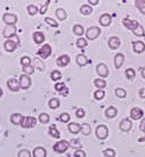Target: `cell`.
<instances>
[{
  "instance_id": "6da1fadb",
  "label": "cell",
  "mask_w": 145,
  "mask_h": 157,
  "mask_svg": "<svg viewBox=\"0 0 145 157\" xmlns=\"http://www.w3.org/2000/svg\"><path fill=\"white\" fill-rule=\"evenodd\" d=\"M101 33V30L97 27V26H92L89 27L88 30L86 31V37L88 38L89 40H95L99 37V34Z\"/></svg>"
},
{
  "instance_id": "7a4b0ae2",
  "label": "cell",
  "mask_w": 145,
  "mask_h": 157,
  "mask_svg": "<svg viewBox=\"0 0 145 157\" xmlns=\"http://www.w3.org/2000/svg\"><path fill=\"white\" fill-rule=\"evenodd\" d=\"M19 86L20 89H23V90H27L29 87L31 86V78H30V76H27V75H22L20 77H19Z\"/></svg>"
},
{
  "instance_id": "3957f363",
  "label": "cell",
  "mask_w": 145,
  "mask_h": 157,
  "mask_svg": "<svg viewBox=\"0 0 145 157\" xmlns=\"http://www.w3.org/2000/svg\"><path fill=\"white\" fill-rule=\"evenodd\" d=\"M36 123H37V119L32 116H27V117H23L22 119V123H20V125L23 126V128H33V126L36 125Z\"/></svg>"
},
{
  "instance_id": "277c9868",
  "label": "cell",
  "mask_w": 145,
  "mask_h": 157,
  "mask_svg": "<svg viewBox=\"0 0 145 157\" xmlns=\"http://www.w3.org/2000/svg\"><path fill=\"white\" fill-rule=\"evenodd\" d=\"M95 134H97V137L99 140L104 141V140H106V138L108 137V129H107L106 125H99L97 128Z\"/></svg>"
},
{
  "instance_id": "5b68a950",
  "label": "cell",
  "mask_w": 145,
  "mask_h": 157,
  "mask_svg": "<svg viewBox=\"0 0 145 157\" xmlns=\"http://www.w3.org/2000/svg\"><path fill=\"white\" fill-rule=\"evenodd\" d=\"M68 148H69V143H68V142L60 141L54 145V151H56V152H58V154H63V152L67 151Z\"/></svg>"
},
{
  "instance_id": "8992f818",
  "label": "cell",
  "mask_w": 145,
  "mask_h": 157,
  "mask_svg": "<svg viewBox=\"0 0 145 157\" xmlns=\"http://www.w3.org/2000/svg\"><path fill=\"white\" fill-rule=\"evenodd\" d=\"M51 46L49 45V44H44V46H42L39 48V51H38V55H39V57L42 58V59H47V58H49L50 57V55H51Z\"/></svg>"
},
{
  "instance_id": "52a82bcc",
  "label": "cell",
  "mask_w": 145,
  "mask_h": 157,
  "mask_svg": "<svg viewBox=\"0 0 145 157\" xmlns=\"http://www.w3.org/2000/svg\"><path fill=\"white\" fill-rule=\"evenodd\" d=\"M122 24H124V26H125L126 29L131 30L132 32L135 31L138 26H139V23H138V21H136V20H131V19H127V18L122 19Z\"/></svg>"
},
{
  "instance_id": "ba28073f",
  "label": "cell",
  "mask_w": 145,
  "mask_h": 157,
  "mask_svg": "<svg viewBox=\"0 0 145 157\" xmlns=\"http://www.w3.org/2000/svg\"><path fill=\"white\" fill-rule=\"evenodd\" d=\"M7 87L12 91V92H18L20 90L19 86V82L16 78H11L7 80Z\"/></svg>"
},
{
  "instance_id": "9c48e42d",
  "label": "cell",
  "mask_w": 145,
  "mask_h": 157,
  "mask_svg": "<svg viewBox=\"0 0 145 157\" xmlns=\"http://www.w3.org/2000/svg\"><path fill=\"white\" fill-rule=\"evenodd\" d=\"M2 20L6 23V25H14L18 21V18L16 14H12V13H5L2 17Z\"/></svg>"
},
{
  "instance_id": "30bf717a",
  "label": "cell",
  "mask_w": 145,
  "mask_h": 157,
  "mask_svg": "<svg viewBox=\"0 0 145 157\" xmlns=\"http://www.w3.org/2000/svg\"><path fill=\"white\" fill-rule=\"evenodd\" d=\"M97 75L100 76V78H106V77L108 76V69H107V66H106L105 64H102V63L97 64Z\"/></svg>"
},
{
  "instance_id": "8fae6325",
  "label": "cell",
  "mask_w": 145,
  "mask_h": 157,
  "mask_svg": "<svg viewBox=\"0 0 145 157\" xmlns=\"http://www.w3.org/2000/svg\"><path fill=\"white\" fill-rule=\"evenodd\" d=\"M130 116L132 119H135V121H138V119H140V118L144 116V112L142 109H139V108H133V109H131L130 111Z\"/></svg>"
},
{
  "instance_id": "7c38bea8",
  "label": "cell",
  "mask_w": 145,
  "mask_h": 157,
  "mask_svg": "<svg viewBox=\"0 0 145 157\" xmlns=\"http://www.w3.org/2000/svg\"><path fill=\"white\" fill-rule=\"evenodd\" d=\"M119 128H120V130L122 132H127V131L131 130V128H132V122L130 121L129 118H124L120 122Z\"/></svg>"
},
{
  "instance_id": "4fadbf2b",
  "label": "cell",
  "mask_w": 145,
  "mask_h": 157,
  "mask_svg": "<svg viewBox=\"0 0 145 157\" xmlns=\"http://www.w3.org/2000/svg\"><path fill=\"white\" fill-rule=\"evenodd\" d=\"M16 32L17 29L14 25H7L5 27V30H4V37L5 38H11V37H13L16 34Z\"/></svg>"
},
{
  "instance_id": "5bb4252c",
  "label": "cell",
  "mask_w": 145,
  "mask_h": 157,
  "mask_svg": "<svg viewBox=\"0 0 145 157\" xmlns=\"http://www.w3.org/2000/svg\"><path fill=\"white\" fill-rule=\"evenodd\" d=\"M17 46H18V44L12 39H7L4 43V48H5L7 52H13L17 48Z\"/></svg>"
},
{
  "instance_id": "9a60e30c",
  "label": "cell",
  "mask_w": 145,
  "mask_h": 157,
  "mask_svg": "<svg viewBox=\"0 0 145 157\" xmlns=\"http://www.w3.org/2000/svg\"><path fill=\"white\" fill-rule=\"evenodd\" d=\"M56 63L58 66H62V67H64V66H67L68 64L70 63V57L68 55H62L60 56L58 58H57Z\"/></svg>"
},
{
  "instance_id": "2e32d148",
  "label": "cell",
  "mask_w": 145,
  "mask_h": 157,
  "mask_svg": "<svg viewBox=\"0 0 145 157\" xmlns=\"http://www.w3.org/2000/svg\"><path fill=\"white\" fill-rule=\"evenodd\" d=\"M133 51L136 53H143L145 51V44L140 40L133 41Z\"/></svg>"
},
{
  "instance_id": "e0dca14e",
  "label": "cell",
  "mask_w": 145,
  "mask_h": 157,
  "mask_svg": "<svg viewBox=\"0 0 145 157\" xmlns=\"http://www.w3.org/2000/svg\"><path fill=\"white\" fill-rule=\"evenodd\" d=\"M125 62V56L122 53H117L114 57V65H115V69H120L122 66V64Z\"/></svg>"
},
{
  "instance_id": "ac0fdd59",
  "label": "cell",
  "mask_w": 145,
  "mask_h": 157,
  "mask_svg": "<svg viewBox=\"0 0 145 157\" xmlns=\"http://www.w3.org/2000/svg\"><path fill=\"white\" fill-rule=\"evenodd\" d=\"M99 23H100V25H101V26H110V25H111V23H112V18H111V16H110V14L105 13V14H102V16L100 17Z\"/></svg>"
},
{
  "instance_id": "d6986e66",
  "label": "cell",
  "mask_w": 145,
  "mask_h": 157,
  "mask_svg": "<svg viewBox=\"0 0 145 157\" xmlns=\"http://www.w3.org/2000/svg\"><path fill=\"white\" fill-rule=\"evenodd\" d=\"M108 46L111 47L112 50H117L118 47L120 46V39L118 37H111L108 39Z\"/></svg>"
},
{
  "instance_id": "ffe728a7",
  "label": "cell",
  "mask_w": 145,
  "mask_h": 157,
  "mask_svg": "<svg viewBox=\"0 0 145 157\" xmlns=\"http://www.w3.org/2000/svg\"><path fill=\"white\" fill-rule=\"evenodd\" d=\"M44 39H45V37H44V33L40 31H37L33 33V41L36 43V44H43L44 43Z\"/></svg>"
},
{
  "instance_id": "44dd1931",
  "label": "cell",
  "mask_w": 145,
  "mask_h": 157,
  "mask_svg": "<svg viewBox=\"0 0 145 157\" xmlns=\"http://www.w3.org/2000/svg\"><path fill=\"white\" fill-rule=\"evenodd\" d=\"M33 157H47V150L43 147H37L33 149Z\"/></svg>"
},
{
  "instance_id": "7402d4cb",
  "label": "cell",
  "mask_w": 145,
  "mask_h": 157,
  "mask_svg": "<svg viewBox=\"0 0 145 157\" xmlns=\"http://www.w3.org/2000/svg\"><path fill=\"white\" fill-rule=\"evenodd\" d=\"M88 58L85 55H77V57H76V63L79 66H86L88 64Z\"/></svg>"
},
{
  "instance_id": "603a6c76",
  "label": "cell",
  "mask_w": 145,
  "mask_h": 157,
  "mask_svg": "<svg viewBox=\"0 0 145 157\" xmlns=\"http://www.w3.org/2000/svg\"><path fill=\"white\" fill-rule=\"evenodd\" d=\"M105 115L107 118H114L117 115H118V110H117L114 106H110V108H107Z\"/></svg>"
},
{
  "instance_id": "cb8c5ba5",
  "label": "cell",
  "mask_w": 145,
  "mask_h": 157,
  "mask_svg": "<svg viewBox=\"0 0 145 157\" xmlns=\"http://www.w3.org/2000/svg\"><path fill=\"white\" fill-rule=\"evenodd\" d=\"M68 129H69V131H70L72 134H79L81 131V125L77 124V123H69Z\"/></svg>"
},
{
  "instance_id": "d4e9b609",
  "label": "cell",
  "mask_w": 145,
  "mask_h": 157,
  "mask_svg": "<svg viewBox=\"0 0 145 157\" xmlns=\"http://www.w3.org/2000/svg\"><path fill=\"white\" fill-rule=\"evenodd\" d=\"M94 85L97 87V90H104V89L106 87V85H107V83H106L105 79L97 78L95 80H94Z\"/></svg>"
},
{
  "instance_id": "484cf974",
  "label": "cell",
  "mask_w": 145,
  "mask_h": 157,
  "mask_svg": "<svg viewBox=\"0 0 145 157\" xmlns=\"http://www.w3.org/2000/svg\"><path fill=\"white\" fill-rule=\"evenodd\" d=\"M22 119H23V116H22L20 113H13V115L11 116V122H12L14 125H20Z\"/></svg>"
},
{
  "instance_id": "4316f807",
  "label": "cell",
  "mask_w": 145,
  "mask_h": 157,
  "mask_svg": "<svg viewBox=\"0 0 145 157\" xmlns=\"http://www.w3.org/2000/svg\"><path fill=\"white\" fill-rule=\"evenodd\" d=\"M72 32H74L76 36H79V37H82V36H83V33H85V29H83V26H82V25H79V24H76V25L72 27Z\"/></svg>"
},
{
  "instance_id": "83f0119b",
  "label": "cell",
  "mask_w": 145,
  "mask_h": 157,
  "mask_svg": "<svg viewBox=\"0 0 145 157\" xmlns=\"http://www.w3.org/2000/svg\"><path fill=\"white\" fill-rule=\"evenodd\" d=\"M80 12L83 16H89V14H92L93 8H92V6H89V5H82L80 7Z\"/></svg>"
},
{
  "instance_id": "f1b7e54d",
  "label": "cell",
  "mask_w": 145,
  "mask_h": 157,
  "mask_svg": "<svg viewBox=\"0 0 145 157\" xmlns=\"http://www.w3.org/2000/svg\"><path fill=\"white\" fill-rule=\"evenodd\" d=\"M49 134H50V136H52L54 138H57V140L61 137V135H60V132H58V130L56 129L55 125H51L49 128Z\"/></svg>"
},
{
  "instance_id": "f546056e",
  "label": "cell",
  "mask_w": 145,
  "mask_h": 157,
  "mask_svg": "<svg viewBox=\"0 0 145 157\" xmlns=\"http://www.w3.org/2000/svg\"><path fill=\"white\" fill-rule=\"evenodd\" d=\"M56 17L57 19H60V20H65L67 19V12L63 8H58L56 11Z\"/></svg>"
},
{
  "instance_id": "4dcf8cb0",
  "label": "cell",
  "mask_w": 145,
  "mask_h": 157,
  "mask_svg": "<svg viewBox=\"0 0 145 157\" xmlns=\"http://www.w3.org/2000/svg\"><path fill=\"white\" fill-rule=\"evenodd\" d=\"M81 131H82V134L85 135V136H88L92 132V128H90L88 123H85V124L81 125Z\"/></svg>"
},
{
  "instance_id": "1f68e13d",
  "label": "cell",
  "mask_w": 145,
  "mask_h": 157,
  "mask_svg": "<svg viewBox=\"0 0 145 157\" xmlns=\"http://www.w3.org/2000/svg\"><path fill=\"white\" fill-rule=\"evenodd\" d=\"M38 121H39L42 124H48L49 121H50V116H49L48 113L43 112V113H40V115H39V117H38Z\"/></svg>"
},
{
  "instance_id": "d6a6232c",
  "label": "cell",
  "mask_w": 145,
  "mask_h": 157,
  "mask_svg": "<svg viewBox=\"0 0 145 157\" xmlns=\"http://www.w3.org/2000/svg\"><path fill=\"white\" fill-rule=\"evenodd\" d=\"M135 5L137 6V8H139V11L145 16V0H136Z\"/></svg>"
},
{
  "instance_id": "836d02e7",
  "label": "cell",
  "mask_w": 145,
  "mask_h": 157,
  "mask_svg": "<svg viewBox=\"0 0 145 157\" xmlns=\"http://www.w3.org/2000/svg\"><path fill=\"white\" fill-rule=\"evenodd\" d=\"M49 106H50V109H58L60 108V101L57 99V98H52V99H50V102H49Z\"/></svg>"
},
{
  "instance_id": "e575fe53",
  "label": "cell",
  "mask_w": 145,
  "mask_h": 157,
  "mask_svg": "<svg viewBox=\"0 0 145 157\" xmlns=\"http://www.w3.org/2000/svg\"><path fill=\"white\" fill-rule=\"evenodd\" d=\"M125 76H126V78L129 79V80H133L135 79V76H136V72L133 69H127V70L125 71Z\"/></svg>"
},
{
  "instance_id": "d590c367",
  "label": "cell",
  "mask_w": 145,
  "mask_h": 157,
  "mask_svg": "<svg viewBox=\"0 0 145 157\" xmlns=\"http://www.w3.org/2000/svg\"><path fill=\"white\" fill-rule=\"evenodd\" d=\"M27 12H29L30 16H35V14H37L39 11H38V7H37L36 5H29V6H27Z\"/></svg>"
},
{
  "instance_id": "8d00e7d4",
  "label": "cell",
  "mask_w": 145,
  "mask_h": 157,
  "mask_svg": "<svg viewBox=\"0 0 145 157\" xmlns=\"http://www.w3.org/2000/svg\"><path fill=\"white\" fill-rule=\"evenodd\" d=\"M61 78H62V73L58 70H54L51 72V79H52V80L57 82V80H60Z\"/></svg>"
},
{
  "instance_id": "74e56055",
  "label": "cell",
  "mask_w": 145,
  "mask_h": 157,
  "mask_svg": "<svg viewBox=\"0 0 145 157\" xmlns=\"http://www.w3.org/2000/svg\"><path fill=\"white\" fill-rule=\"evenodd\" d=\"M69 145H70L72 148H77V149H81V148H82V143H81L79 140H72V141L69 142Z\"/></svg>"
},
{
  "instance_id": "f35d334b",
  "label": "cell",
  "mask_w": 145,
  "mask_h": 157,
  "mask_svg": "<svg viewBox=\"0 0 145 157\" xmlns=\"http://www.w3.org/2000/svg\"><path fill=\"white\" fill-rule=\"evenodd\" d=\"M104 97H105V92H104V90H97V91L94 92V98H95L97 101H101Z\"/></svg>"
},
{
  "instance_id": "ab89813d",
  "label": "cell",
  "mask_w": 145,
  "mask_h": 157,
  "mask_svg": "<svg viewBox=\"0 0 145 157\" xmlns=\"http://www.w3.org/2000/svg\"><path fill=\"white\" fill-rule=\"evenodd\" d=\"M115 94L119 98H125L126 97V91L124 89H121V87H118V89H115Z\"/></svg>"
},
{
  "instance_id": "60d3db41",
  "label": "cell",
  "mask_w": 145,
  "mask_h": 157,
  "mask_svg": "<svg viewBox=\"0 0 145 157\" xmlns=\"http://www.w3.org/2000/svg\"><path fill=\"white\" fill-rule=\"evenodd\" d=\"M76 46L79 47V48H83V47L87 46V40L85 39V38H79L77 41H76Z\"/></svg>"
},
{
  "instance_id": "b9f144b4",
  "label": "cell",
  "mask_w": 145,
  "mask_h": 157,
  "mask_svg": "<svg viewBox=\"0 0 145 157\" xmlns=\"http://www.w3.org/2000/svg\"><path fill=\"white\" fill-rule=\"evenodd\" d=\"M133 34H135V36H137V37H142V36H145L143 26H140V25H139L137 29L133 31Z\"/></svg>"
},
{
  "instance_id": "7bdbcfd3",
  "label": "cell",
  "mask_w": 145,
  "mask_h": 157,
  "mask_svg": "<svg viewBox=\"0 0 145 157\" xmlns=\"http://www.w3.org/2000/svg\"><path fill=\"white\" fill-rule=\"evenodd\" d=\"M23 72H24L25 75H32L33 72H35V66H31V65L23 66Z\"/></svg>"
},
{
  "instance_id": "ee69618b",
  "label": "cell",
  "mask_w": 145,
  "mask_h": 157,
  "mask_svg": "<svg viewBox=\"0 0 145 157\" xmlns=\"http://www.w3.org/2000/svg\"><path fill=\"white\" fill-rule=\"evenodd\" d=\"M60 121H61V122H63V123H68V122L70 121V116H69V113H67V112L61 113V116H60Z\"/></svg>"
},
{
  "instance_id": "f6af8a7d",
  "label": "cell",
  "mask_w": 145,
  "mask_h": 157,
  "mask_svg": "<svg viewBox=\"0 0 145 157\" xmlns=\"http://www.w3.org/2000/svg\"><path fill=\"white\" fill-rule=\"evenodd\" d=\"M33 64H35V66H37V69L40 71H44V64L40 62L38 58H35V60H33Z\"/></svg>"
},
{
  "instance_id": "bcb514c9",
  "label": "cell",
  "mask_w": 145,
  "mask_h": 157,
  "mask_svg": "<svg viewBox=\"0 0 145 157\" xmlns=\"http://www.w3.org/2000/svg\"><path fill=\"white\" fill-rule=\"evenodd\" d=\"M20 64L23 65V66H29V65H31V59L29 58V57H22V59H20Z\"/></svg>"
},
{
  "instance_id": "7dc6e473",
  "label": "cell",
  "mask_w": 145,
  "mask_h": 157,
  "mask_svg": "<svg viewBox=\"0 0 145 157\" xmlns=\"http://www.w3.org/2000/svg\"><path fill=\"white\" fill-rule=\"evenodd\" d=\"M45 23L49 24V25H50V26H52V27H57V26H58V23H57L56 20L51 19L50 17H47V18H45Z\"/></svg>"
},
{
  "instance_id": "c3c4849f",
  "label": "cell",
  "mask_w": 145,
  "mask_h": 157,
  "mask_svg": "<svg viewBox=\"0 0 145 157\" xmlns=\"http://www.w3.org/2000/svg\"><path fill=\"white\" fill-rule=\"evenodd\" d=\"M104 155H105V157H115V151L108 148V149H106L104 151Z\"/></svg>"
},
{
  "instance_id": "681fc988",
  "label": "cell",
  "mask_w": 145,
  "mask_h": 157,
  "mask_svg": "<svg viewBox=\"0 0 145 157\" xmlns=\"http://www.w3.org/2000/svg\"><path fill=\"white\" fill-rule=\"evenodd\" d=\"M18 157H31V154H30V151L29 150H20L19 151V154H18Z\"/></svg>"
},
{
  "instance_id": "f907efd6",
  "label": "cell",
  "mask_w": 145,
  "mask_h": 157,
  "mask_svg": "<svg viewBox=\"0 0 145 157\" xmlns=\"http://www.w3.org/2000/svg\"><path fill=\"white\" fill-rule=\"evenodd\" d=\"M74 157H86V152L82 149H77L74 154Z\"/></svg>"
},
{
  "instance_id": "816d5d0a",
  "label": "cell",
  "mask_w": 145,
  "mask_h": 157,
  "mask_svg": "<svg viewBox=\"0 0 145 157\" xmlns=\"http://www.w3.org/2000/svg\"><path fill=\"white\" fill-rule=\"evenodd\" d=\"M64 89H65L64 83H57L56 85H55V90H56V91H58V92H60V91H63Z\"/></svg>"
},
{
  "instance_id": "f5cc1de1",
  "label": "cell",
  "mask_w": 145,
  "mask_h": 157,
  "mask_svg": "<svg viewBox=\"0 0 145 157\" xmlns=\"http://www.w3.org/2000/svg\"><path fill=\"white\" fill-rule=\"evenodd\" d=\"M85 115H86V113H85V110H83V109H77V110H76V116L79 118H83Z\"/></svg>"
},
{
  "instance_id": "db71d44e",
  "label": "cell",
  "mask_w": 145,
  "mask_h": 157,
  "mask_svg": "<svg viewBox=\"0 0 145 157\" xmlns=\"http://www.w3.org/2000/svg\"><path fill=\"white\" fill-rule=\"evenodd\" d=\"M48 5H49V1L48 2H45V5H43V6H42V8L39 10L40 14H44V13L47 12V7H48Z\"/></svg>"
},
{
  "instance_id": "11a10c76",
  "label": "cell",
  "mask_w": 145,
  "mask_h": 157,
  "mask_svg": "<svg viewBox=\"0 0 145 157\" xmlns=\"http://www.w3.org/2000/svg\"><path fill=\"white\" fill-rule=\"evenodd\" d=\"M139 97L145 98V87L144 89H140V90H139Z\"/></svg>"
},
{
  "instance_id": "9f6ffc18",
  "label": "cell",
  "mask_w": 145,
  "mask_h": 157,
  "mask_svg": "<svg viewBox=\"0 0 145 157\" xmlns=\"http://www.w3.org/2000/svg\"><path fill=\"white\" fill-rule=\"evenodd\" d=\"M88 4H89V6H90V5H92V6H93V5H97V4H99V0H88Z\"/></svg>"
},
{
  "instance_id": "6f0895ef",
  "label": "cell",
  "mask_w": 145,
  "mask_h": 157,
  "mask_svg": "<svg viewBox=\"0 0 145 157\" xmlns=\"http://www.w3.org/2000/svg\"><path fill=\"white\" fill-rule=\"evenodd\" d=\"M140 130H142L143 132H145V119L143 121V123H142V125H140Z\"/></svg>"
},
{
  "instance_id": "680465c9",
  "label": "cell",
  "mask_w": 145,
  "mask_h": 157,
  "mask_svg": "<svg viewBox=\"0 0 145 157\" xmlns=\"http://www.w3.org/2000/svg\"><path fill=\"white\" fill-rule=\"evenodd\" d=\"M142 76H143V78L145 79V66L142 69Z\"/></svg>"
},
{
  "instance_id": "91938a15",
  "label": "cell",
  "mask_w": 145,
  "mask_h": 157,
  "mask_svg": "<svg viewBox=\"0 0 145 157\" xmlns=\"http://www.w3.org/2000/svg\"><path fill=\"white\" fill-rule=\"evenodd\" d=\"M2 96V90H1V87H0V97Z\"/></svg>"
},
{
  "instance_id": "94428289",
  "label": "cell",
  "mask_w": 145,
  "mask_h": 157,
  "mask_svg": "<svg viewBox=\"0 0 145 157\" xmlns=\"http://www.w3.org/2000/svg\"><path fill=\"white\" fill-rule=\"evenodd\" d=\"M144 37H145V36H144Z\"/></svg>"
}]
</instances>
